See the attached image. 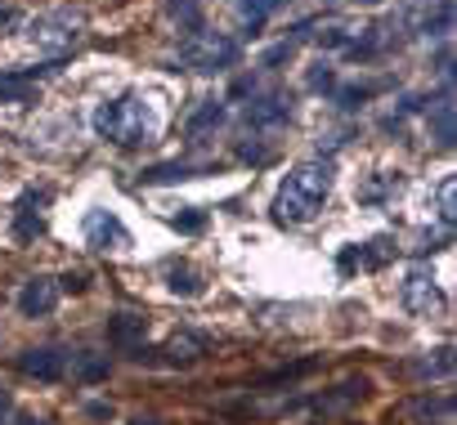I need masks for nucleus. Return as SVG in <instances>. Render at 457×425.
<instances>
[{"label": "nucleus", "instance_id": "f257e3e1", "mask_svg": "<svg viewBox=\"0 0 457 425\" xmlns=\"http://www.w3.org/2000/svg\"><path fill=\"white\" fill-rule=\"evenodd\" d=\"M332 179H337V170H332L328 157H310V161L292 166V175L283 179V188L274 192V206H270L274 220L287 225V229L310 225L319 210H323L328 192H332Z\"/></svg>", "mask_w": 457, "mask_h": 425}, {"label": "nucleus", "instance_id": "f03ea898", "mask_svg": "<svg viewBox=\"0 0 457 425\" xmlns=\"http://www.w3.org/2000/svg\"><path fill=\"white\" fill-rule=\"evenodd\" d=\"M95 135L117 143V148H139V143H153L157 130H162V117H157V103L148 94H117V99H104L95 108Z\"/></svg>", "mask_w": 457, "mask_h": 425}, {"label": "nucleus", "instance_id": "7ed1b4c3", "mask_svg": "<svg viewBox=\"0 0 457 425\" xmlns=\"http://www.w3.org/2000/svg\"><path fill=\"white\" fill-rule=\"evenodd\" d=\"M81 28H86L81 10H50V14H41V19L28 23V41L37 50H46V54H68L77 45Z\"/></svg>", "mask_w": 457, "mask_h": 425}, {"label": "nucleus", "instance_id": "20e7f679", "mask_svg": "<svg viewBox=\"0 0 457 425\" xmlns=\"http://www.w3.org/2000/svg\"><path fill=\"white\" fill-rule=\"evenodd\" d=\"M179 54L197 68V72H224V68H234L243 45L234 37H224V32H188V41L179 45Z\"/></svg>", "mask_w": 457, "mask_h": 425}, {"label": "nucleus", "instance_id": "39448f33", "mask_svg": "<svg viewBox=\"0 0 457 425\" xmlns=\"http://www.w3.org/2000/svg\"><path fill=\"white\" fill-rule=\"evenodd\" d=\"M399 296H403V309L417 314V318H430L435 309H444V291H439V282H435L430 269H408Z\"/></svg>", "mask_w": 457, "mask_h": 425}, {"label": "nucleus", "instance_id": "423d86ee", "mask_svg": "<svg viewBox=\"0 0 457 425\" xmlns=\"http://www.w3.org/2000/svg\"><path fill=\"white\" fill-rule=\"evenodd\" d=\"M86 247H95V251H126L130 247V229L112 216V210H90V216H86Z\"/></svg>", "mask_w": 457, "mask_h": 425}, {"label": "nucleus", "instance_id": "0eeeda50", "mask_svg": "<svg viewBox=\"0 0 457 425\" xmlns=\"http://www.w3.org/2000/svg\"><path fill=\"white\" fill-rule=\"evenodd\" d=\"M19 372L37 376V380H63L68 376V354L63 349H23L19 354Z\"/></svg>", "mask_w": 457, "mask_h": 425}, {"label": "nucleus", "instance_id": "6e6552de", "mask_svg": "<svg viewBox=\"0 0 457 425\" xmlns=\"http://www.w3.org/2000/svg\"><path fill=\"white\" fill-rule=\"evenodd\" d=\"M59 282L54 278H32V282H23V291H19V309L28 314V318H46V314H54V305H59Z\"/></svg>", "mask_w": 457, "mask_h": 425}, {"label": "nucleus", "instance_id": "1a4fd4ad", "mask_svg": "<svg viewBox=\"0 0 457 425\" xmlns=\"http://www.w3.org/2000/svg\"><path fill=\"white\" fill-rule=\"evenodd\" d=\"M108 336H112V345H117L121 354L144 358V336H148V323H144V318H135V314H117V318L108 323Z\"/></svg>", "mask_w": 457, "mask_h": 425}, {"label": "nucleus", "instance_id": "9d476101", "mask_svg": "<svg viewBox=\"0 0 457 425\" xmlns=\"http://www.w3.org/2000/svg\"><path fill=\"white\" fill-rule=\"evenodd\" d=\"M54 72V68H37V72H0V103H28L37 94V81Z\"/></svg>", "mask_w": 457, "mask_h": 425}, {"label": "nucleus", "instance_id": "9b49d317", "mask_svg": "<svg viewBox=\"0 0 457 425\" xmlns=\"http://www.w3.org/2000/svg\"><path fill=\"white\" fill-rule=\"evenodd\" d=\"M292 117V99L287 94H261L247 103V121L252 126H283Z\"/></svg>", "mask_w": 457, "mask_h": 425}, {"label": "nucleus", "instance_id": "f8f14e48", "mask_svg": "<svg viewBox=\"0 0 457 425\" xmlns=\"http://www.w3.org/2000/svg\"><path fill=\"white\" fill-rule=\"evenodd\" d=\"M211 349V340L202 336V331H175L170 340H166V363H193V358H202Z\"/></svg>", "mask_w": 457, "mask_h": 425}, {"label": "nucleus", "instance_id": "ddd939ff", "mask_svg": "<svg viewBox=\"0 0 457 425\" xmlns=\"http://www.w3.org/2000/svg\"><path fill=\"white\" fill-rule=\"evenodd\" d=\"M430 126H435V139H439V148H453V99L444 94L439 103H430Z\"/></svg>", "mask_w": 457, "mask_h": 425}, {"label": "nucleus", "instance_id": "4468645a", "mask_svg": "<svg viewBox=\"0 0 457 425\" xmlns=\"http://www.w3.org/2000/svg\"><path fill=\"white\" fill-rule=\"evenodd\" d=\"M72 376L77 380H108V358H99V354H86V349H77L72 354Z\"/></svg>", "mask_w": 457, "mask_h": 425}, {"label": "nucleus", "instance_id": "2eb2a0df", "mask_svg": "<svg viewBox=\"0 0 457 425\" xmlns=\"http://www.w3.org/2000/svg\"><path fill=\"white\" fill-rule=\"evenodd\" d=\"M166 287H170L175 296H202V278H197L188 265H170V269H166Z\"/></svg>", "mask_w": 457, "mask_h": 425}, {"label": "nucleus", "instance_id": "dca6fc26", "mask_svg": "<svg viewBox=\"0 0 457 425\" xmlns=\"http://www.w3.org/2000/svg\"><path fill=\"white\" fill-rule=\"evenodd\" d=\"M453 372V349H435V358L408 363V376H448Z\"/></svg>", "mask_w": 457, "mask_h": 425}, {"label": "nucleus", "instance_id": "f3484780", "mask_svg": "<svg viewBox=\"0 0 457 425\" xmlns=\"http://www.w3.org/2000/svg\"><path fill=\"white\" fill-rule=\"evenodd\" d=\"M390 188H399V175L381 170L377 179H368V184L359 188V201H386V197H390Z\"/></svg>", "mask_w": 457, "mask_h": 425}, {"label": "nucleus", "instance_id": "a211bd4d", "mask_svg": "<svg viewBox=\"0 0 457 425\" xmlns=\"http://www.w3.org/2000/svg\"><path fill=\"white\" fill-rule=\"evenodd\" d=\"M224 121V103H202L193 117H188V135H202V130H211V126H220Z\"/></svg>", "mask_w": 457, "mask_h": 425}, {"label": "nucleus", "instance_id": "6ab92c4d", "mask_svg": "<svg viewBox=\"0 0 457 425\" xmlns=\"http://www.w3.org/2000/svg\"><path fill=\"white\" fill-rule=\"evenodd\" d=\"M448 28H453V0H439V5H435V14H426L421 32H426V37H444Z\"/></svg>", "mask_w": 457, "mask_h": 425}, {"label": "nucleus", "instance_id": "aec40b11", "mask_svg": "<svg viewBox=\"0 0 457 425\" xmlns=\"http://www.w3.org/2000/svg\"><path fill=\"white\" fill-rule=\"evenodd\" d=\"M453 197H457V179L444 175V179H439V220H444V225H453V216H457V201H453Z\"/></svg>", "mask_w": 457, "mask_h": 425}, {"label": "nucleus", "instance_id": "412c9836", "mask_svg": "<svg viewBox=\"0 0 457 425\" xmlns=\"http://www.w3.org/2000/svg\"><path fill=\"white\" fill-rule=\"evenodd\" d=\"M238 157H243V161H252V166H265V161L274 157V148H261V143H238Z\"/></svg>", "mask_w": 457, "mask_h": 425}, {"label": "nucleus", "instance_id": "4be33fe9", "mask_svg": "<svg viewBox=\"0 0 457 425\" xmlns=\"http://www.w3.org/2000/svg\"><path fill=\"white\" fill-rule=\"evenodd\" d=\"M170 14L179 23H197V0H170Z\"/></svg>", "mask_w": 457, "mask_h": 425}, {"label": "nucleus", "instance_id": "5701e85b", "mask_svg": "<svg viewBox=\"0 0 457 425\" xmlns=\"http://www.w3.org/2000/svg\"><path fill=\"white\" fill-rule=\"evenodd\" d=\"M202 225H206L202 210H184V216H175V229H184V233H197Z\"/></svg>", "mask_w": 457, "mask_h": 425}, {"label": "nucleus", "instance_id": "b1692460", "mask_svg": "<svg viewBox=\"0 0 457 425\" xmlns=\"http://www.w3.org/2000/svg\"><path fill=\"white\" fill-rule=\"evenodd\" d=\"M292 54H296V41H287V45H278V50H270V54H265L261 63H265V68H278V63H287Z\"/></svg>", "mask_w": 457, "mask_h": 425}, {"label": "nucleus", "instance_id": "393cba45", "mask_svg": "<svg viewBox=\"0 0 457 425\" xmlns=\"http://www.w3.org/2000/svg\"><path fill=\"white\" fill-rule=\"evenodd\" d=\"M332 86H337V77H332V68H323V63H319V68L310 72V90H332Z\"/></svg>", "mask_w": 457, "mask_h": 425}, {"label": "nucleus", "instance_id": "a878e982", "mask_svg": "<svg viewBox=\"0 0 457 425\" xmlns=\"http://www.w3.org/2000/svg\"><path fill=\"white\" fill-rule=\"evenodd\" d=\"M59 291H86V274H68V278L59 282Z\"/></svg>", "mask_w": 457, "mask_h": 425}, {"label": "nucleus", "instance_id": "bb28decb", "mask_svg": "<svg viewBox=\"0 0 457 425\" xmlns=\"http://www.w3.org/2000/svg\"><path fill=\"white\" fill-rule=\"evenodd\" d=\"M19 425H50V421L37 416V412H19Z\"/></svg>", "mask_w": 457, "mask_h": 425}, {"label": "nucleus", "instance_id": "cd10ccee", "mask_svg": "<svg viewBox=\"0 0 457 425\" xmlns=\"http://www.w3.org/2000/svg\"><path fill=\"white\" fill-rule=\"evenodd\" d=\"M90 416H99V421L112 416V403H90Z\"/></svg>", "mask_w": 457, "mask_h": 425}, {"label": "nucleus", "instance_id": "c85d7f7f", "mask_svg": "<svg viewBox=\"0 0 457 425\" xmlns=\"http://www.w3.org/2000/svg\"><path fill=\"white\" fill-rule=\"evenodd\" d=\"M130 425H157V421H153V416H139V421H130Z\"/></svg>", "mask_w": 457, "mask_h": 425}]
</instances>
